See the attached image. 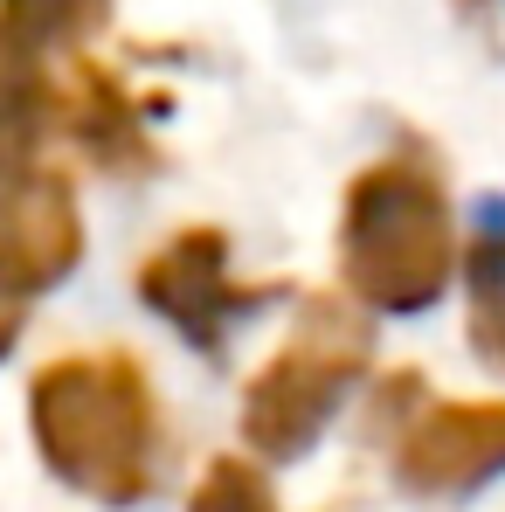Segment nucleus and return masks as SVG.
<instances>
[{
  "instance_id": "f8f14e48",
  "label": "nucleus",
  "mask_w": 505,
  "mask_h": 512,
  "mask_svg": "<svg viewBox=\"0 0 505 512\" xmlns=\"http://www.w3.org/2000/svg\"><path fill=\"white\" fill-rule=\"evenodd\" d=\"M14 340H21V305H14V298H0V360L14 353Z\"/></svg>"
},
{
  "instance_id": "f03ea898",
  "label": "nucleus",
  "mask_w": 505,
  "mask_h": 512,
  "mask_svg": "<svg viewBox=\"0 0 505 512\" xmlns=\"http://www.w3.org/2000/svg\"><path fill=\"white\" fill-rule=\"evenodd\" d=\"M450 201L422 160H374L353 173L339 215V277L367 312H429L450 284Z\"/></svg>"
},
{
  "instance_id": "9d476101",
  "label": "nucleus",
  "mask_w": 505,
  "mask_h": 512,
  "mask_svg": "<svg viewBox=\"0 0 505 512\" xmlns=\"http://www.w3.org/2000/svg\"><path fill=\"white\" fill-rule=\"evenodd\" d=\"M0 14L35 42V49H77L111 21V0H0Z\"/></svg>"
},
{
  "instance_id": "20e7f679",
  "label": "nucleus",
  "mask_w": 505,
  "mask_h": 512,
  "mask_svg": "<svg viewBox=\"0 0 505 512\" xmlns=\"http://www.w3.org/2000/svg\"><path fill=\"white\" fill-rule=\"evenodd\" d=\"M139 298H146L187 346L222 353V340H229L250 312H263L277 291L229 277V236H222V229H180L160 256H146Z\"/></svg>"
},
{
  "instance_id": "6e6552de",
  "label": "nucleus",
  "mask_w": 505,
  "mask_h": 512,
  "mask_svg": "<svg viewBox=\"0 0 505 512\" xmlns=\"http://www.w3.org/2000/svg\"><path fill=\"white\" fill-rule=\"evenodd\" d=\"M35 56H42V49L0 14V167L28 160V153L42 146L49 118H56V84L42 77Z\"/></svg>"
},
{
  "instance_id": "1a4fd4ad",
  "label": "nucleus",
  "mask_w": 505,
  "mask_h": 512,
  "mask_svg": "<svg viewBox=\"0 0 505 512\" xmlns=\"http://www.w3.org/2000/svg\"><path fill=\"white\" fill-rule=\"evenodd\" d=\"M471 291V353L505 374V201H478V243L464 256Z\"/></svg>"
},
{
  "instance_id": "f257e3e1",
  "label": "nucleus",
  "mask_w": 505,
  "mask_h": 512,
  "mask_svg": "<svg viewBox=\"0 0 505 512\" xmlns=\"http://www.w3.org/2000/svg\"><path fill=\"white\" fill-rule=\"evenodd\" d=\"M42 464L104 506H139L160 478V402L132 353H70L28 381Z\"/></svg>"
},
{
  "instance_id": "7ed1b4c3",
  "label": "nucleus",
  "mask_w": 505,
  "mask_h": 512,
  "mask_svg": "<svg viewBox=\"0 0 505 512\" xmlns=\"http://www.w3.org/2000/svg\"><path fill=\"white\" fill-rule=\"evenodd\" d=\"M367 374V326L339 298H305L291 340L270 353V367L243 395V436L256 457L291 464L319 443V429L339 416L353 381Z\"/></svg>"
},
{
  "instance_id": "423d86ee",
  "label": "nucleus",
  "mask_w": 505,
  "mask_h": 512,
  "mask_svg": "<svg viewBox=\"0 0 505 512\" xmlns=\"http://www.w3.org/2000/svg\"><path fill=\"white\" fill-rule=\"evenodd\" d=\"M505 478V402H429L395 443V485L450 506Z\"/></svg>"
},
{
  "instance_id": "9b49d317",
  "label": "nucleus",
  "mask_w": 505,
  "mask_h": 512,
  "mask_svg": "<svg viewBox=\"0 0 505 512\" xmlns=\"http://www.w3.org/2000/svg\"><path fill=\"white\" fill-rule=\"evenodd\" d=\"M187 512H284V506L270 499V478L256 471L250 457H215V464L201 471Z\"/></svg>"
},
{
  "instance_id": "39448f33",
  "label": "nucleus",
  "mask_w": 505,
  "mask_h": 512,
  "mask_svg": "<svg viewBox=\"0 0 505 512\" xmlns=\"http://www.w3.org/2000/svg\"><path fill=\"white\" fill-rule=\"evenodd\" d=\"M84 256V222L70 180L35 160L0 167V298H35L56 291Z\"/></svg>"
},
{
  "instance_id": "0eeeda50",
  "label": "nucleus",
  "mask_w": 505,
  "mask_h": 512,
  "mask_svg": "<svg viewBox=\"0 0 505 512\" xmlns=\"http://www.w3.org/2000/svg\"><path fill=\"white\" fill-rule=\"evenodd\" d=\"M56 118L77 132V146H84L104 173H125V180H132V173L153 167V139H146V125H139V104L125 97V84H118L104 63H84V56H77L70 84L56 90Z\"/></svg>"
}]
</instances>
